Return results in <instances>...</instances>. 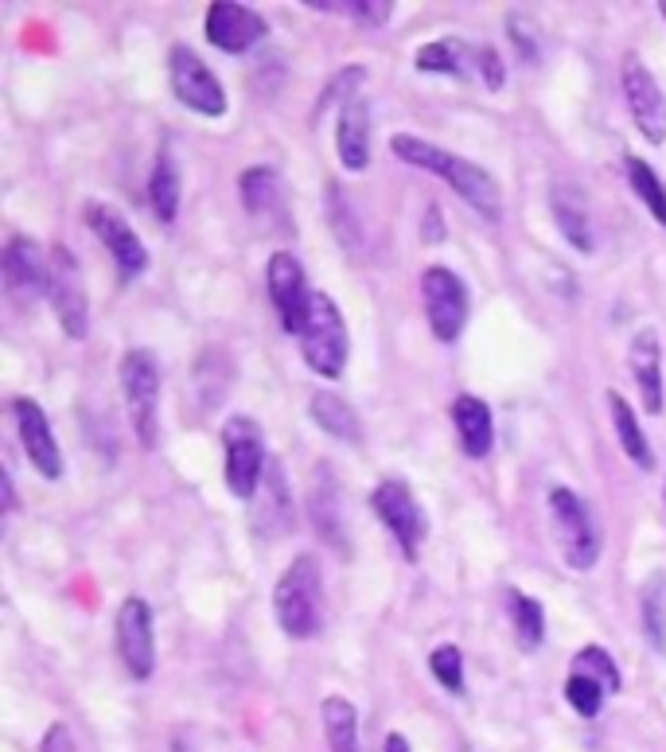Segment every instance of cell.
Listing matches in <instances>:
<instances>
[{
	"mask_svg": "<svg viewBox=\"0 0 666 752\" xmlns=\"http://www.w3.org/2000/svg\"><path fill=\"white\" fill-rule=\"evenodd\" d=\"M429 670L448 695H464V652L456 644H441L429 655Z\"/></svg>",
	"mask_w": 666,
	"mask_h": 752,
	"instance_id": "obj_35",
	"label": "cell"
},
{
	"mask_svg": "<svg viewBox=\"0 0 666 752\" xmlns=\"http://www.w3.org/2000/svg\"><path fill=\"white\" fill-rule=\"evenodd\" d=\"M472 66H476L479 83H484L491 94H499L503 86H507V66H503V59H499V51H495V47H476V51H472Z\"/></svg>",
	"mask_w": 666,
	"mask_h": 752,
	"instance_id": "obj_37",
	"label": "cell"
},
{
	"mask_svg": "<svg viewBox=\"0 0 666 752\" xmlns=\"http://www.w3.org/2000/svg\"><path fill=\"white\" fill-rule=\"evenodd\" d=\"M620 91H624L627 114H632L635 129L643 133L647 145H663L666 141V94L655 83L651 66L643 63L635 51H627L620 59Z\"/></svg>",
	"mask_w": 666,
	"mask_h": 752,
	"instance_id": "obj_11",
	"label": "cell"
},
{
	"mask_svg": "<svg viewBox=\"0 0 666 752\" xmlns=\"http://www.w3.org/2000/svg\"><path fill=\"white\" fill-rule=\"evenodd\" d=\"M222 453H226V488L242 504H254L269 472V448L265 430L246 414H234L222 422Z\"/></svg>",
	"mask_w": 666,
	"mask_h": 752,
	"instance_id": "obj_6",
	"label": "cell"
},
{
	"mask_svg": "<svg viewBox=\"0 0 666 752\" xmlns=\"http://www.w3.org/2000/svg\"><path fill=\"white\" fill-rule=\"evenodd\" d=\"M300 356L320 379H343L347 359H351V336H347V320L339 305L324 289L313 293L305 328H300Z\"/></svg>",
	"mask_w": 666,
	"mask_h": 752,
	"instance_id": "obj_5",
	"label": "cell"
},
{
	"mask_svg": "<svg viewBox=\"0 0 666 752\" xmlns=\"http://www.w3.org/2000/svg\"><path fill=\"white\" fill-rule=\"evenodd\" d=\"M324 737H328V752H359V710L347 702L343 695H328L320 702Z\"/></svg>",
	"mask_w": 666,
	"mask_h": 752,
	"instance_id": "obj_30",
	"label": "cell"
},
{
	"mask_svg": "<svg viewBox=\"0 0 666 752\" xmlns=\"http://www.w3.org/2000/svg\"><path fill=\"white\" fill-rule=\"evenodd\" d=\"M448 414H453V430H456V437H461V453L468 456V460H484V456L495 448L491 405L476 394H461Z\"/></svg>",
	"mask_w": 666,
	"mask_h": 752,
	"instance_id": "obj_19",
	"label": "cell"
},
{
	"mask_svg": "<svg viewBox=\"0 0 666 752\" xmlns=\"http://www.w3.org/2000/svg\"><path fill=\"white\" fill-rule=\"evenodd\" d=\"M658 12H663V20H666V0H658Z\"/></svg>",
	"mask_w": 666,
	"mask_h": 752,
	"instance_id": "obj_41",
	"label": "cell"
},
{
	"mask_svg": "<svg viewBox=\"0 0 666 752\" xmlns=\"http://www.w3.org/2000/svg\"><path fill=\"white\" fill-rule=\"evenodd\" d=\"M390 152H394L402 165L417 168V172L441 176L456 195L468 203L472 211H479L484 219H499L503 215V188L484 165L468 157H456V152L441 149V145L425 141L417 133H394L390 137Z\"/></svg>",
	"mask_w": 666,
	"mask_h": 752,
	"instance_id": "obj_1",
	"label": "cell"
},
{
	"mask_svg": "<svg viewBox=\"0 0 666 752\" xmlns=\"http://www.w3.org/2000/svg\"><path fill=\"white\" fill-rule=\"evenodd\" d=\"M421 242H425V246H433V242H444V211L436 208V203H429V208H425V223H421Z\"/></svg>",
	"mask_w": 666,
	"mask_h": 752,
	"instance_id": "obj_39",
	"label": "cell"
},
{
	"mask_svg": "<svg viewBox=\"0 0 666 752\" xmlns=\"http://www.w3.org/2000/svg\"><path fill=\"white\" fill-rule=\"evenodd\" d=\"M550 211H553V223H558L561 239H565L577 254H592V250H596L589 203H584V195L573 188V183H553L550 188Z\"/></svg>",
	"mask_w": 666,
	"mask_h": 752,
	"instance_id": "obj_21",
	"label": "cell"
},
{
	"mask_svg": "<svg viewBox=\"0 0 666 752\" xmlns=\"http://www.w3.org/2000/svg\"><path fill=\"white\" fill-rule=\"evenodd\" d=\"M12 417H17V433H20V445H24L28 464H32L47 484L63 480V448H59L55 430H51L43 405L35 402V398L20 394L12 398Z\"/></svg>",
	"mask_w": 666,
	"mask_h": 752,
	"instance_id": "obj_16",
	"label": "cell"
},
{
	"mask_svg": "<svg viewBox=\"0 0 666 752\" xmlns=\"http://www.w3.org/2000/svg\"><path fill=\"white\" fill-rule=\"evenodd\" d=\"M203 32L226 55H246L269 35V20L250 4H239V0H214L203 17Z\"/></svg>",
	"mask_w": 666,
	"mask_h": 752,
	"instance_id": "obj_15",
	"label": "cell"
},
{
	"mask_svg": "<svg viewBox=\"0 0 666 752\" xmlns=\"http://www.w3.org/2000/svg\"><path fill=\"white\" fill-rule=\"evenodd\" d=\"M180 199H183V180H180V165L172 160V145H160L157 160H152V176H148V203H152V215L157 223L172 226L180 215Z\"/></svg>",
	"mask_w": 666,
	"mask_h": 752,
	"instance_id": "obj_24",
	"label": "cell"
},
{
	"mask_svg": "<svg viewBox=\"0 0 666 752\" xmlns=\"http://www.w3.org/2000/svg\"><path fill=\"white\" fill-rule=\"evenodd\" d=\"M265 289H269V300L281 316V331L288 336H300L305 328L308 305H313V285L305 277V265L296 262L288 250H277L265 265Z\"/></svg>",
	"mask_w": 666,
	"mask_h": 752,
	"instance_id": "obj_14",
	"label": "cell"
},
{
	"mask_svg": "<svg viewBox=\"0 0 666 752\" xmlns=\"http://www.w3.org/2000/svg\"><path fill=\"white\" fill-rule=\"evenodd\" d=\"M336 157L347 172H367V165H370V106L362 98H351V102L339 106Z\"/></svg>",
	"mask_w": 666,
	"mask_h": 752,
	"instance_id": "obj_20",
	"label": "cell"
},
{
	"mask_svg": "<svg viewBox=\"0 0 666 752\" xmlns=\"http://www.w3.org/2000/svg\"><path fill=\"white\" fill-rule=\"evenodd\" d=\"M609 690L601 687V682H592L589 675H581V670H569V678H565V702L573 706L581 718H601V710H604V702H609Z\"/></svg>",
	"mask_w": 666,
	"mask_h": 752,
	"instance_id": "obj_34",
	"label": "cell"
},
{
	"mask_svg": "<svg viewBox=\"0 0 666 752\" xmlns=\"http://www.w3.org/2000/svg\"><path fill=\"white\" fill-rule=\"evenodd\" d=\"M308 515H313V527L320 530V534L328 538L336 550H343V546H347L343 507H339V488H336V480H331L328 464H320V480H316L313 499H308Z\"/></svg>",
	"mask_w": 666,
	"mask_h": 752,
	"instance_id": "obj_28",
	"label": "cell"
},
{
	"mask_svg": "<svg viewBox=\"0 0 666 752\" xmlns=\"http://www.w3.org/2000/svg\"><path fill=\"white\" fill-rule=\"evenodd\" d=\"M639 628L655 655H666V573L655 570L639 589Z\"/></svg>",
	"mask_w": 666,
	"mask_h": 752,
	"instance_id": "obj_29",
	"label": "cell"
},
{
	"mask_svg": "<svg viewBox=\"0 0 666 752\" xmlns=\"http://www.w3.org/2000/svg\"><path fill=\"white\" fill-rule=\"evenodd\" d=\"M114 639H117V655H121V667L129 670L137 682H148L152 670H157V632H152V608H148L145 596L133 593L117 604Z\"/></svg>",
	"mask_w": 666,
	"mask_h": 752,
	"instance_id": "obj_12",
	"label": "cell"
},
{
	"mask_svg": "<svg viewBox=\"0 0 666 752\" xmlns=\"http://www.w3.org/2000/svg\"><path fill=\"white\" fill-rule=\"evenodd\" d=\"M476 51V47H472ZM472 51H464L461 40H433V43H421L417 55H413V66H417L421 75H441V78H468L476 75V66H472Z\"/></svg>",
	"mask_w": 666,
	"mask_h": 752,
	"instance_id": "obj_26",
	"label": "cell"
},
{
	"mask_svg": "<svg viewBox=\"0 0 666 752\" xmlns=\"http://www.w3.org/2000/svg\"><path fill=\"white\" fill-rule=\"evenodd\" d=\"M546 511H550V527H553V542H558L561 562L573 573H592L601 565L604 554V538H601V522L592 515V507L577 496L573 488H550L546 496Z\"/></svg>",
	"mask_w": 666,
	"mask_h": 752,
	"instance_id": "obj_3",
	"label": "cell"
},
{
	"mask_svg": "<svg viewBox=\"0 0 666 752\" xmlns=\"http://www.w3.org/2000/svg\"><path fill=\"white\" fill-rule=\"evenodd\" d=\"M507 35H510V43H515L522 63H542V32H538V24L527 17V12H510Z\"/></svg>",
	"mask_w": 666,
	"mask_h": 752,
	"instance_id": "obj_36",
	"label": "cell"
},
{
	"mask_svg": "<svg viewBox=\"0 0 666 752\" xmlns=\"http://www.w3.org/2000/svg\"><path fill=\"white\" fill-rule=\"evenodd\" d=\"M305 9L331 12V17H347L355 24L382 28L394 17V0H305Z\"/></svg>",
	"mask_w": 666,
	"mask_h": 752,
	"instance_id": "obj_32",
	"label": "cell"
},
{
	"mask_svg": "<svg viewBox=\"0 0 666 752\" xmlns=\"http://www.w3.org/2000/svg\"><path fill=\"white\" fill-rule=\"evenodd\" d=\"M604 402H609L612 430H616V441H620V448H624V456L639 472H655V448H651L647 433H643L639 414H635L632 405H627V398L620 394V390H609V394H604Z\"/></svg>",
	"mask_w": 666,
	"mask_h": 752,
	"instance_id": "obj_23",
	"label": "cell"
},
{
	"mask_svg": "<svg viewBox=\"0 0 666 752\" xmlns=\"http://www.w3.org/2000/svg\"><path fill=\"white\" fill-rule=\"evenodd\" d=\"M83 219L94 231V239L106 246V254L114 257L121 282H137L140 273L148 269V250H145V242H140V234L129 226V219H125L117 208H109V203H98V199L86 203Z\"/></svg>",
	"mask_w": 666,
	"mask_h": 752,
	"instance_id": "obj_13",
	"label": "cell"
},
{
	"mask_svg": "<svg viewBox=\"0 0 666 752\" xmlns=\"http://www.w3.org/2000/svg\"><path fill=\"white\" fill-rule=\"evenodd\" d=\"M121 379L125 410H129V425L137 433L140 448H157L160 441V390H165V374H160L157 356L148 348H129L117 367Z\"/></svg>",
	"mask_w": 666,
	"mask_h": 752,
	"instance_id": "obj_4",
	"label": "cell"
},
{
	"mask_svg": "<svg viewBox=\"0 0 666 752\" xmlns=\"http://www.w3.org/2000/svg\"><path fill=\"white\" fill-rule=\"evenodd\" d=\"M308 417L320 425L328 437L343 441V445H362L367 430H362V417L355 414V405L347 398H339L336 390H316L308 398Z\"/></svg>",
	"mask_w": 666,
	"mask_h": 752,
	"instance_id": "obj_22",
	"label": "cell"
},
{
	"mask_svg": "<svg viewBox=\"0 0 666 752\" xmlns=\"http://www.w3.org/2000/svg\"><path fill=\"white\" fill-rule=\"evenodd\" d=\"M624 176H627V188H632V195L639 199L643 208H647V215L666 231V183H663V176H658L643 157H627L624 160Z\"/></svg>",
	"mask_w": 666,
	"mask_h": 752,
	"instance_id": "obj_31",
	"label": "cell"
},
{
	"mask_svg": "<svg viewBox=\"0 0 666 752\" xmlns=\"http://www.w3.org/2000/svg\"><path fill=\"white\" fill-rule=\"evenodd\" d=\"M569 670H581V675H589L592 682H601L609 695H620V690H624V670H620V663L612 659L609 647H601V644L581 647V652L573 655V667H569Z\"/></svg>",
	"mask_w": 666,
	"mask_h": 752,
	"instance_id": "obj_33",
	"label": "cell"
},
{
	"mask_svg": "<svg viewBox=\"0 0 666 752\" xmlns=\"http://www.w3.org/2000/svg\"><path fill=\"white\" fill-rule=\"evenodd\" d=\"M40 752H78L71 725H63V721H51L47 733H43V741H40Z\"/></svg>",
	"mask_w": 666,
	"mask_h": 752,
	"instance_id": "obj_38",
	"label": "cell"
},
{
	"mask_svg": "<svg viewBox=\"0 0 666 752\" xmlns=\"http://www.w3.org/2000/svg\"><path fill=\"white\" fill-rule=\"evenodd\" d=\"M47 300L55 308V320L63 336L86 339L91 336V297H86L83 265L63 242L47 250Z\"/></svg>",
	"mask_w": 666,
	"mask_h": 752,
	"instance_id": "obj_8",
	"label": "cell"
},
{
	"mask_svg": "<svg viewBox=\"0 0 666 752\" xmlns=\"http://www.w3.org/2000/svg\"><path fill=\"white\" fill-rule=\"evenodd\" d=\"M239 195L246 215L254 219H273L281 211V195H285V183H281L277 168L269 165H254L239 176Z\"/></svg>",
	"mask_w": 666,
	"mask_h": 752,
	"instance_id": "obj_25",
	"label": "cell"
},
{
	"mask_svg": "<svg viewBox=\"0 0 666 752\" xmlns=\"http://www.w3.org/2000/svg\"><path fill=\"white\" fill-rule=\"evenodd\" d=\"M382 752H413V749H410V741H405L402 733H390L387 744H382Z\"/></svg>",
	"mask_w": 666,
	"mask_h": 752,
	"instance_id": "obj_40",
	"label": "cell"
},
{
	"mask_svg": "<svg viewBox=\"0 0 666 752\" xmlns=\"http://www.w3.org/2000/svg\"><path fill=\"white\" fill-rule=\"evenodd\" d=\"M370 511L379 515L382 527L394 534L398 550L405 554V562H417L421 558V546L429 538V519H425V507L417 504L413 488L398 476H387V480L374 484L370 491Z\"/></svg>",
	"mask_w": 666,
	"mask_h": 752,
	"instance_id": "obj_10",
	"label": "cell"
},
{
	"mask_svg": "<svg viewBox=\"0 0 666 752\" xmlns=\"http://www.w3.org/2000/svg\"><path fill=\"white\" fill-rule=\"evenodd\" d=\"M0 273H4V285L12 289V297L20 300L47 297V254H43L40 242L28 239V234H12V239L4 242Z\"/></svg>",
	"mask_w": 666,
	"mask_h": 752,
	"instance_id": "obj_18",
	"label": "cell"
},
{
	"mask_svg": "<svg viewBox=\"0 0 666 752\" xmlns=\"http://www.w3.org/2000/svg\"><path fill=\"white\" fill-rule=\"evenodd\" d=\"M168 86H172L176 102L199 117H222L231 109L226 86L219 83V75H214L211 66L203 63V55H199L195 47H188V43H176V47L168 51Z\"/></svg>",
	"mask_w": 666,
	"mask_h": 752,
	"instance_id": "obj_9",
	"label": "cell"
},
{
	"mask_svg": "<svg viewBox=\"0 0 666 752\" xmlns=\"http://www.w3.org/2000/svg\"><path fill=\"white\" fill-rule=\"evenodd\" d=\"M273 621L288 639H313L324 628V570L316 554H296L273 585Z\"/></svg>",
	"mask_w": 666,
	"mask_h": 752,
	"instance_id": "obj_2",
	"label": "cell"
},
{
	"mask_svg": "<svg viewBox=\"0 0 666 752\" xmlns=\"http://www.w3.org/2000/svg\"><path fill=\"white\" fill-rule=\"evenodd\" d=\"M507 616L518 652H538L546 644V608L538 596L522 593V589H507Z\"/></svg>",
	"mask_w": 666,
	"mask_h": 752,
	"instance_id": "obj_27",
	"label": "cell"
},
{
	"mask_svg": "<svg viewBox=\"0 0 666 752\" xmlns=\"http://www.w3.org/2000/svg\"><path fill=\"white\" fill-rule=\"evenodd\" d=\"M421 305L425 320L441 343H456L472 320V293L464 277L448 265H425L421 269Z\"/></svg>",
	"mask_w": 666,
	"mask_h": 752,
	"instance_id": "obj_7",
	"label": "cell"
},
{
	"mask_svg": "<svg viewBox=\"0 0 666 752\" xmlns=\"http://www.w3.org/2000/svg\"><path fill=\"white\" fill-rule=\"evenodd\" d=\"M627 367H632L635 390H639L643 414L658 417L666 410V386H663V339L651 324H643L627 343Z\"/></svg>",
	"mask_w": 666,
	"mask_h": 752,
	"instance_id": "obj_17",
	"label": "cell"
}]
</instances>
